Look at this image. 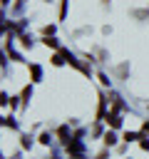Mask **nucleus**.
I'll use <instances>...</instances> for the list:
<instances>
[{"label":"nucleus","instance_id":"nucleus-1","mask_svg":"<svg viewBox=\"0 0 149 159\" xmlns=\"http://www.w3.org/2000/svg\"><path fill=\"white\" fill-rule=\"evenodd\" d=\"M107 122H109L112 127H119V124H122V119H119V117H114V114H112V117H107Z\"/></svg>","mask_w":149,"mask_h":159},{"label":"nucleus","instance_id":"nucleus-2","mask_svg":"<svg viewBox=\"0 0 149 159\" xmlns=\"http://www.w3.org/2000/svg\"><path fill=\"white\" fill-rule=\"evenodd\" d=\"M52 62H55V65H62L65 60H62V55H55V57H52Z\"/></svg>","mask_w":149,"mask_h":159},{"label":"nucleus","instance_id":"nucleus-3","mask_svg":"<svg viewBox=\"0 0 149 159\" xmlns=\"http://www.w3.org/2000/svg\"><path fill=\"white\" fill-rule=\"evenodd\" d=\"M104 142H107V144H114L117 139H114V134H107V137H104Z\"/></svg>","mask_w":149,"mask_h":159}]
</instances>
